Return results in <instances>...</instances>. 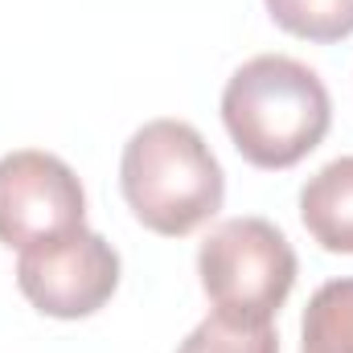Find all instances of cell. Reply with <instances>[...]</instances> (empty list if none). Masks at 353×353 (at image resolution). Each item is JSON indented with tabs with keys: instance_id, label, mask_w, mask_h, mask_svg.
<instances>
[{
	"instance_id": "obj_4",
	"label": "cell",
	"mask_w": 353,
	"mask_h": 353,
	"mask_svg": "<svg viewBox=\"0 0 353 353\" xmlns=\"http://www.w3.org/2000/svg\"><path fill=\"white\" fill-rule=\"evenodd\" d=\"M17 283L25 300L58 321H79L99 312L119 288L115 247L87 226L33 243L17 259Z\"/></svg>"
},
{
	"instance_id": "obj_7",
	"label": "cell",
	"mask_w": 353,
	"mask_h": 353,
	"mask_svg": "<svg viewBox=\"0 0 353 353\" xmlns=\"http://www.w3.org/2000/svg\"><path fill=\"white\" fill-rule=\"evenodd\" d=\"M300 353H353V279H329L304 308Z\"/></svg>"
},
{
	"instance_id": "obj_9",
	"label": "cell",
	"mask_w": 353,
	"mask_h": 353,
	"mask_svg": "<svg viewBox=\"0 0 353 353\" xmlns=\"http://www.w3.org/2000/svg\"><path fill=\"white\" fill-rule=\"evenodd\" d=\"M176 353H279V337L271 325H239L226 316H205Z\"/></svg>"
},
{
	"instance_id": "obj_1",
	"label": "cell",
	"mask_w": 353,
	"mask_h": 353,
	"mask_svg": "<svg viewBox=\"0 0 353 353\" xmlns=\"http://www.w3.org/2000/svg\"><path fill=\"white\" fill-rule=\"evenodd\" d=\"M333 103L316 70L288 54L243 62L222 90V123L255 169L300 165L329 132Z\"/></svg>"
},
{
	"instance_id": "obj_2",
	"label": "cell",
	"mask_w": 353,
	"mask_h": 353,
	"mask_svg": "<svg viewBox=\"0 0 353 353\" xmlns=\"http://www.w3.org/2000/svg\"><path fill=\"white\" fill-rule=\"evenodd\" d=\"M119 189L148 230L181 239L222 210L226 176L197 128L181 119H152L123 144Z\"/></svg>"
},
{
	"instance_id": "obj_6",
	"label": "cell",
	"mask_w": 353,
	"mask_h": 353,
	"mask_svg": "<svg viewBox=\"0 0 353 353\" xmlns=\"http://www.w3.org/2000/svg\"><path fill=\"white\" fill-rule=\"evenodd\" d=\"M304 230L333 255H353V157L329 161L300 189Z\"/></svg>"
},
{
	"instance_id": "obj_3",
	"label": "cell",
	"mask_w": 353,
	"mask_h": 353,
	"mask_svg": "<svg viewBox=\"0 0 353 353\" xmlns=\"http://www.w3.org/2000/svg\"><path fill=\"white\" fill-rule=\"evenodd\" d=\"M197 275L218 316L271 325L296 283V251L267 218H226L201 243Z\"/></svg>"
},
{
	"instance_id": "obj_8",
	"label": "cell",
	"mask_w": 353,
	"mask_h": 353,
	"mask_svg": "<svg viewBox=\"0 0 353 353\" xmlns=\"http://www.w3.org/2000/svg\"><path fill=\"white\" fill-rule=\"evenodd\" d=\"M271 21L304 41H341L353 33V0H263Z\"/></svg>"
},
{
	"instance_id": "obj_5",
	"label": "cell",
	"mask_w": 353,
	"mask_h": 353,
	"mask_svg": "<svg viewBox=\"0 0 353 353\" xmlns=\"http://www.w3.org/2000/svg\"><path fill=\"white\" fill-rule=\"evenodd\" d=\"M87 218V193L74 169L50 152L21 148L0 157V243L33 247L79 230Z\"/></svg>"
}]
</instances>
